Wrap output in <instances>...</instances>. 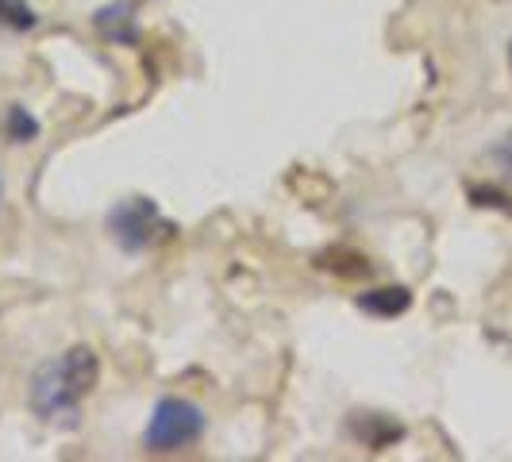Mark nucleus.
I'll return each instance as SVG.
<instances>
[{"label":"nucleus","mask_w":512,"mask_h":462,"mask_svg":"<svg viewBox=\"0 0 512 462\" xmlns=\"http://www.w3.org/2000/svg\"><path fill=\"white\" fill-rule=\"evenodd\" d=\"M101 378V362L93 347H74L62 359L43 362L31 378L27 401L35 416L43 420H62V416H77L81 401L93 393V385Z\"/></svg>","instance_id":"1"},{"label":"nucleus","mask_w":512,"mask_h":462,"mask_svg":"<svg viewBox=\"0 0 512 462\" xmlns=\"http://www.w3.org/2000/svg\"><path fill=\"white\" fill-rule=\"evenodd\" d=\"M201 436H205V412L197 409L193 401L162 397L151 412L143 443H147V451L170 455V451H181V447H193Z\"/></svg>","instance_id":"2"},{"label":"nucleus","mask_w":512,"mask_h":462,"mask_svg":"<svg viewBox=\"0 0 512 462\" xmlns=\"http://www.w3.org/2000/svg\"><path fill=\"white\" fill-rule=\"evenodd\" d=\"M108 228H112L116 243H120L124 251H143V247H151L162 231H170V224L162 220V212H158L154 201L131 197V201H120V205L112 208Z\"/></svg>","instance_id":"3"},{"label":"nucleus","mask_w":512,"mask_h":462,"mask_svg":"<svg viewBox=\"0 0 512 462\" xmlns=\"http://www.w3.org/2000/svg\"><path fill=\"white\" fill-rule=\"evenodd\" d=\"M412 305V293L409 289H401V285H389V289H370V293H362L359 297V308L362 312H370V316H401L405 308Z\"/></svg>","instance_id":"4"},{"label":"nucleus","mask_w":512,"mask_h":462,"mask_svg":"<svg viewBox=\"0 0 512 462\" xmlns=\"http://www.w3.org/2000/svg\"><path fill=\"white\" fill-rule=\"evenodd\" d=\"M355 432H359V439H366L370 447H385L389 439H401V428L382 420V416H366V424H359Z\"/></svg>","instance_id":"5"},{"label":"nucleus","mask_w":512,"mask_h":462,"mask_svg":"<svg viewBox=\"0 0 512 462\" xmlns=\"http://www.w3.org/2000/svg\"><path fill=\"white\" fill-rule=\"evenodd\" d=\"M0 24L27 31V27H35V12L27 8L24 0H0Z\"/></svg>","instance_id":"6"},{"label":"nucleus","mask_w":512,"mask_h":462,"mask_svg":"<svg viewBox=\"0 0 512 462\" xmlns=\"http://www.w3.org/2000/svg\"><path fill=\"white\" fill-rule=\"evenodd\" d=\"M8 135H12L16 143H27V139L39 135V124L27 116L24 108H8Z\"/></svg>","instance_id":"7"},{"label":"nucleus","mask_w":512,"mask_h":462,"mask_svg":"<svg viewBox=\"0 0 512 462\" xmlns=\"http://www.w3.org/2000/svg\"><path fill=\"white\" fill-rule=\"evenodd\" d=\"M493 162H497V166H501V174L512 181V135H509V139H501V143L493 147Z\"/></svg>","instance_id":"8"},{"label":"nucleus","mask_w":512,"mask_h":462,"mask_svg":"<svg viewBox=\"0 0 512 462\" xmlns=\"http://www.w3.org/2000/svg\"><path fill=\"white\" fill-rule=\"evenodd\" d=\"M0 197H4V181H0Z\"/></svg>","instance_id":"9"},{"label":"nucleus","mask_w":512,"mask_h":462,"mask_svg":"<svg viewBox=\"0 0 512 462\" xmlns=\"http://www.w3.org/2000/svg\"><path fill=\"white\" fill-rule=\"evenodd\" d=\"M509 62H512V47H509Z\"/></svg>","instance_id":"10"}]
</instances>
